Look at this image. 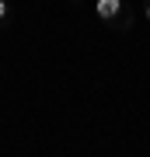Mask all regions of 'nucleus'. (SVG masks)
Returning <instances> with one entry per match:
<instances>
[{
    "mask_svg": "<svg viewBox=\"0 0 150 157\" xmlns=\"http://www.w3.org/2000/svg\"><path fill=\"white\" fill-rule=\"evenodd\" d=\"M94 14L105 25H119V28H129L133 25V14L126 11L122 0H94Z\"/></svg>",
    "mask_w": 150,
    "mask_h": 157,
    "instance_id": "nucleus-1",
    "label": "nucleus"
},
{
    "mask_svg": "<svg viewBox=\"0 0 150 157\" xmlns=\"http://www.w3.org/2000/svg\"><path fill=\"white\" fill-rule=\"evenodd\" d=\"M7 14H11V4H7V0H0V25L7 21Z\"/></svg>",
    "mask_w": 150,
    "mask_h": 157,
    "instance_id": "nucleus-2",
    "label": "nucleus"
},
{
    "mask_svg": "<svg viewBox=\"0 0 150 157\" xmlns=\"http://www.w3.org/2000/svg\"><path fill=\"white\" fill-rule=\"evenodd\" d=\"M143 17H147V21H150V4H147V7H143Z\"/></svg>",
    "mask_w": 150,
    "mask_h": 157,
    "instance_id": "nucleus-3",
    "label": "nucleus"
}]
</instances>
